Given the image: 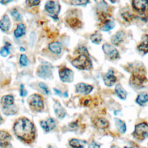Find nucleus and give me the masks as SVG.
<instances>
[{
    "label": "nucleus",
    "instance_id": "f257e3e1",
    "mask_svg": "<svg viewBox=\"0 0 148 148\" xmlns=\"http://www.w3.org/2000/svg\"><path fill=\"white\" fill-rule=\"evenodd\" d=\"M13 131L16 136L25 143L30 144L35 140L36 130L34 124L27 118L18 119L14 124Z\"/></svg>",
    "mask_w": 148,
    "mask_h": 148
},
{
    "label": "nucleus",
    "instance_id": "f03ea898",
    "mask_svg": "<svg viewBox=\"0 0 148 148\" xmlns=\"http://www.w3.org/2000/svg\"><path fill=\"white\" fill-rule=\"evenodd\" d=\"M146 81V71L143 66L140 65L134 68L130 79L131 83L136 86H139L142 85Z\"/></svg>",
    "mask_w": 148,
    "mask_h": 148
},
{
    "label": "nucleus",
    "instance_id": "7ed1b4c3",
    "mask_svg": "<svg viewBox=\"0 0 148 148\" xmlns=\"http://www.w3.org/2000/svg\"><path fill=\"white\" fill-rule=\"evenodd\" d=\"M72 65L80 70H89L92 67V62L89 56L80 54L71 62Z\"/></svg>",
    "mask_w": 148,
    "mask_h": 148
},
{
    "label": "nucleus",
    "instance_id": "20e7f679",
    "mask_svg": "<svg viewBox=\"0 0 148 148\" xmlns=\"http://www.w3.org/2000/svg\"><path fill=\"white\" fill-rule=\"evenodd\" d=\"M133 9L144 18H148V1L135 0L132 1Z\"/></svg>",
    "mask_w": 148,
    "mask_h": 148
},
{
    "label": "nucleus",
    "instance_id": "39448f33",
    "mask_svg": "<svg viewBox=\"0 0 148 148\" xmlns=\"http://www.w3.org/2000/svg\"><path fill=\"white\" fill-rule=\"evenodd\" d=\"M132 135L139 141L143 140L148 136V124L143 122L135 125Z\"/></svg>",
    "mask_w": 148,
    "mask_h": 148
},
{
    "label": "nucleus",
    "instance_id": "423d86ee",
    "mask_svg": "<svg viewBox=\"0 0 148 148\" xmlns=\"http://www.w3.org/2000/svg\"><path fill=\"white\" fill-rule=\"evenodd\" d=\"M28 102L32 109L36 112H41L44 108L43 98L39 94L31 95L28 99Z\"/></svg>",
    "mask_w": 148,
    "mask_h": 148
},
{
    "label": "nucleus",
    "instance_id": "0eeeda50",
    "mask_svg": "<svg viewBox=\"0 0 148 148\" xmlns=\"http://www.w3.org/2000/svg\"><path fill=\"white\" fill-rule=\"evenodd\" d=\"M45 9L50 16L54 20L58 19V14L60 11V4L54 1H49L45 4Z\"/></svg>",
    "mask_w": 148,
    "mask_h": 148
},
{
    "label": "nucleus",
    "instance_id": "6e6552de",
    "mask_svg": "<svg viewBox=\"0 0 148 148\" xmlns=\"http://www.w3.org/2000/svg\"><path fill=\"white\" fill-rule=\"evenodd\" d=\"M59 76L62 82L71 83L73 80L74 73L71 69L64 67L60 69Z\"/></svg>",
    "mask_w": 148,
    "mask_h": 148
},
{
    "label": "nucleus",
    "instance_id": "1a4fd4ad",
    "mask_svg": "<svg viewBox=\"0 0 148 148\" xmlns=\"http://www.w3.org/2000/svg\"><path fill=\"white\" fill-rule=\"evenodd\" d=\"M102 50L104 53L110 59L115 60L119 57L118 50L112 45L109 43H105L102 46Z\"/></svg>",
    "mask_w": 148,
    "mask_h": 148
},
{
    "label": "nucleus",
    "instance_id": "9d476101",
    "mask_svg": "<svg viewBox=\"0 0 148 148\" xmlns=\"http://www.w3.org/2000/svg\"><path fill=\"white\" fill-rule=\"evenodd\" d=\"M52 69L49 65H42L37 70V75L43 79L50 78L52 76Z\"/></svg>",
    "mask_w": 148,
    "mask_h": 148
},
{
    "label": "nucleus",
    "instance_id": "9b49d317",
    "mask_svg": "<svg viewBox=\"0 0 148 148\" xmlns=\"http://www.w3.org/2000/svg\"><path fill=\"white\" fill-rule=\"evenodd\" d=\"M40 124L41 127L43 129V130L47 132L53 130L56 125V121L53 118H48L46 120H43L40 122Z\"/></svg>",
    "mask_w": 148,
    "mask_h": 148
},
{
    "label": "nucleus",
    "instance_id": "f8f14e48",
    "mask_svg": "<svg viewBox=\"0 0 148 148\" xmlns=\"http://www.w3.org/2000/svg\"><path fill=\"white\" fill-rule=\"evenodd\" d=\"M103 80L106 86L110 87L114 85V84L116 83L117 77L114 75V72L112 70H109L103 76Z\"/></svg>",
    "mask_w": 148,
    "mask_h": 148
},
{
    "label": "nucleus",
    "instance_id": "ddd939ff",
    "mask_svg": "<svg viewBox=\"0 0 148 148\" xmlns=\"http://www.w3.org/2000/svg\"><path fill=\"white\" fill-rule=\"evenodd\" d=\"M92 90L93 87L92 86L84 83H79L76 86V91L78 93L87 95L90 94Z\"/></svg>",
    "mask_w": 148,
    "mask_h": 148
},
{
    "label": "nucleus",
    "instance_id": "4468645a",
    "mask_svg": "<svg viewBox=\"0 0 148 148\" xmlns=\"http://www.w3.org/2000/svg\"><path fill=\"white\" fill-rule=\"evenodd\" d=\"M93 123L96 128L101 130L106 129L109 126V121L105 118L102 117H95L93 120Z\"/></svg>",
    "mask_w": 148,
    "mask_h": 148
},
{
    "label": "nucleus",
    "instance_id": "2eb2a0df",
    "mask_svg": "<svg viewBox=\"0 0 148 148\" xmlns=\"http://www.w3.org/2000/svg\"><path fill=\"white\" fill-rule=\"evenodd\" d=\"M53 108L54 113L58 119H62L65 117L66 116L65 110L58 102H55L53 106Z\"/></svg>",
    "mask_w": 148,
    "mask_h": 148
},
{
    "label": "nucleus",
    "instance_id": "dca6fc26",
    "mask_svg": "<svg viewBox=\"0 0 148 148\" xmlns=\"http://www.w3.org/2000/svg\"><path fill=\"white\" fill-rule=\"evenodd\" d=\"M14 98L12 95H6L2 97L1 103L3 106V108H5L13 106L14 104Z\"/></svg>",
    "mask_w": 148,
    "mask_h": 148
},
{
    "label": "nucleus",
    "instance_id": "f3484780",
    "mask_svg": "<svg viewBox=\"0 0 148 148\" xmlns=\"http://www.w3.org/2000/svg\"><path fill=\"white\" fill-rule=\"evenodd\" d=\"M125 33L123 31H119L113 35L111 38V42L114 45H119L124 39Z\"/></svg>",
    "mask_w": 148,
    "mask_h": 148
},
{
    "label": "nucleus",
    "instance_id": "a211bd4d",
    "mask_svg": "<svg viewBox=\"0 0 148 148\" xmlns=\"http://www.w3.org/2000/svg\"><path fill=\"white\" fill-rule=\"evenodd\" d=\"M10 26V20L8 16L5 14L0 20V29L4 32L9 30Z\"/></svg>",
    "mask_w": 148,
    "mask_h": 148
},
{
    "label": "nucleus",
    "instance_id": "6ab92c4d",
    "mask_svg": "<svg viewBox=\"0 0 148 148\" xmlns=\"http://www.w3.org/2000/svg\"><path fill=\"white\" fill-rule=\"evenodd\" d=\"M67 24L73 29L79 28L82 26V21L76 17L68 18L66 20Z\"/></svg>",
    "mask_w": 148,
    "mask_h": 148
},
{
    "label": "nucleus",
    "instance_id": "aec40b11",
    "mask_svg": "<svg viewBox=\"0 0 148 148\" xmlns=\"http://www.w3.org/2000/svg\"><path fill=\"white\" fill-rule=\"evenodd\" d=\"M115 125L118 131L121 134H124L127 130V127L125 122L119 118H114Z\"/></svg>",
    "mask_w": 148,
    "mask_h": 148
},
{
    "label": "nucleus",
    "instance_id": "412c9836",
    "mask_svg": "<svg viewBox=\"0 0 148 148\" xmlns=\"http://www.w3.org/2000/svg\"><path fill=\"white\" fill-rule=\"evenodd\" d=\"M69 144L72 148H84L86 145V142L84 140L73 138L69 140Z\"/></svg>",
    "mask_w": 148,
    "mask_h": 148
},
{
    "label": "nucleus",
    "instance_id": "4be33fe9",
    "mask_svg": "<svg viewBox=\"0 0 148 148\" xmlns=\"http://www.w3.org/2000/svg\"><path fill=\"white\" fill-rule=\"evenodd\" d=\"M49 49L54 54H59L61 53L62 45L61 43L58 42H52L49 45Z\"/></svg>",
    "mask_w": 148,
    "mask_h": 148
},
{
    "label": "nucleus",
    "instance_id": "5701e85b",
    "mask_svg": "<svg viewBox=\"0 0 148 148\" xmlns=\"http://www.w3.org/2000/svg\"><path fill=\"white\" fill-rule=\"evenodd\" d=\"M115 91L118 97L121 99H125L127 92L120 84H117L115 88Z\"/></svg>",
    "mask_w": 148,
    "mask_h": 148
},
{
    "label": "nucleus",
    "instance_id": "b1692460",
    "mask_svg": "<svg viewBox=\"0 0 148 148\" xmlns=\"http://www.w3.org/2000/svg\"><path fill=\"white\" fill-rule=\"evenodd\" d=\"M147 101L148 95L145 92H142L139 94L136 99V102L140 106H144Z\"/></svg>",
    "mask_w": 148,
    "mask_h": 148
},
{
    "label": "nucleus",
    "instance_id": "393cba45",
    "mask_svg": "<svg viewBox=\"0 0 148 148\" xmlns=\"http://www.w3.org/2000/svg\"><path fill=\"white\" fill-rule=\"evenodd\" d=\"M25 33V26L24 24L20 23L17 25V28L14 31V35L16 38H20Z\"/></svg>",
    "mask_w": 148,
    "mask_h": 148
},
{
    "label": "nucleus",
    "instance_id": "a878e982",
    "mask_svg": "<svg viewBox=\"0 0 148 148\" xmlns=\"http://www.w3.org/2000/svg\"><path fill=\"white\" fill-rule=\"evenodd\" d=\"M139 50L143 51L145 54L148 53V35H145L143 41L138 46Z\"/></svg>",
    "mask_w": 148,
    "mask_h": 148
},
{
    "label": "nucleus",
    "instance_id": "bb28decb",
    "mask_svg": "<svg viewBox=\"0 0 148 148\" xmlns=\"http://www.w3.org/2000/svg\"><path fill=\"white\" fill-rule=\"evenodd\" d=\"M12 139V136L9 133L6 131L0 130V143L9 142Z\"/></svg>",
    "mask_w": 148,
    "mask_h": 148
},
{
    "label": "nucleus",
    "instance_id": "cd10ccee",
    "mask_svg": "<svg viewBox=\"0 0 148 148\" xmlns=\"http://www.w3.org/2000/svg\"><path fill=\"white\" fill-rule=\"evenodd\" d=\"M115 26V23L114 21L109 20L105 23L101 27V29L103 31H109L112 29Z\"/></svg>",
    "mask_w": 148,
    "mask_h": 148
},
{
    "label": "nucleus",
    "instance_id": "c85d7f7f",
    "mask_svg": "<svg viewBox=\"0 0 148 148\" xmlns=\"http://www.w3.org/2000/svg\"><path fill=\"white\" fill-rule=\"evenodd\" d=\"M102 39V35L101 34L95 33L90 36V40L93 43L99 45Z\"/></svg>",
    "mask_w": 148,
    "mask_h": 148
},
{
    "label": "nucleus",
    "instance_id": "c756f323",
    "mask_svg": "<svg viewBox=\"0 0 148 148\" xmlns=\"http://www.w3.org/2000/svg\"><path fill=\"white\" fill-rule=\"evenodd\" d=\"M10 44L6 42L5 45L1 48V49L0 50V54L1 56H2L3 57H6L7 56H8L10 53Z\"/></svg>",
    "mask_w": 148,
    "mask_h": 148
},
{
    "label": "nucleus",
    "instance_id": "7c9ffc66",
    "mask_svg": "<svg viewBox=\"0 0 148 148\" xmlns=\"http://www.w3.org/2000/svg\"><path fill=\"white\" fill-rule=\"evenodd\" d=\"M3 112L4 114H5L6 115L14 114L17 112V111L15 109L13 105L12 106H10V107L3 108Z\"/></svg>",
    "mask_w": 148,
    "mask_h": 148
},
{
    "label": "nucleus",
    "instance_id": "2f4dec72",
    "mask_svg": "<svg viewBox=\"0 0 148 148\" xmlns=\"http://www.w3.org/2000/svg\"><path fill=\"white\" fill-rule=\"evenodd\" d=\"M88 2H89V1L87 0H74V1H71V3L72 5H75V6L85 5L87 3H88Z\"/></svg>",
    "mask_w": 148,
    "mask_h": 148
},
{
    "label": "nucleus",
    "instance_id": "473e14b6",
    "mask_svg": "<svg viewBox=\"0 0 148 148\" xmlns=\"http://www.w3.org/2000/svg\"><path fill=\"white\" fill-rule=\"evenodd\" d=\"M121 16L124 18V19H125L127 21H130L132 20L133 19V18L134 17V16L133 14H131L128 12H123L121 14Z\"/></svg>",
    "mask_w": 148,
    "mask_h": 148
},
{
    "label": "nucleus",
    "instance_id": "72a5a7b5",
    "mask_svg": "<svg viewBox=\"0 0 148 148\" xmlns=\"http://www.w3.org/2000/svg\"><path fill=\"white\" fill-rule=\"evenodd\" d=\"M28 63V58L25 54H21L20 57V64L21 66H25Z\"/></svg>",
    "mask_w": 148,
    "mask_h": 148
},
{
    "label": "nucleus",
    "instance_id": "f704fd0d",
    "mask_svg": "<svg viewBox=\"0 0 148 148\" xmlns=\"http://www.w3.org/2000/svg\"><path fill=\"white\" fill-rule=\"evenodd\" d=\"M11 14L16 20H17V21L21 20V15H20V14L18 12V11L16 9H13L12 10Z\"/></svg>",
    "mask_w": 148,
    "mask_h": 148
},
{
    "label": "nucleus",
    "instance_id": "c9c22d12",
    "mask_svg": "<svg viewBox=\"0 0 148 148\" xmlns=\"http://www.w3.org/2000/svg\"><path fill=\"white\" fill-rule=\"evenodd\" d=\"M39 87H40L41 89H42V90L44 91V92H45L46 94H47V95L49 94V93H50V90H49V87H47V86L45 83L40 82V83H39Z\"/></svg>",
    "mask_w": 148,
    "mask_h": 148
},
{
    "label": "nucleus",
    "instance_id": "e433bc0d",
    "mask_svg": "<svg viewBox=\"0 0 148 148\" xmlns=\"http://www.w3.org/2000/svg\"><path fill=\"white\" fill-rule=\"evenodd\" d=\"M25 3L28 6L31 7L34 6L38 5L40 3V1L38 0H28L25 1Z\"/></svg>",
    "mask_w": 148,
    "mask_h": 148
},
{
    "label": "nucleus",
    "instance_id": "4c0bfd02",
    "mask_svg": "<svg viewBox=\"0 0 148 148\" xmlns=\"http://www.w3.org/2000/svg\"><path fill=\"white\" fill-rule=\"evenodd\" d=\"M91 102V98L87 97H84L80 100L81 105L83 106H88Z\"/></svg>",
    "mask_w": 148,
    "mask_h": 148
},
{
    "label": "nucleus",
    "instance_id": "58836bf2",
    "mask_svg": "<svg viewBox=\"0 0 148 148\" xmlns=\"http://www.w3.org/2000/svg\"><path fill=\"white\" fill-rule=\"evenodd\" d=\"M77 51L81 54H84V55L89 56V54L88 53V51L86 49V48H85L84 47H79L78 49H77Z\"/></svg>",
    "mask_w": 148,
    "mask_h": 148
},
{
    "label": "nucleus",
    "instance_id": "ea45409f",
    "mask_svg": "<svg viewBox=\"0 0 148 148\" xmlns=\"http://www.w3.org/2000/svg\"><path fill=\"white\" fill-rule=\"evenodd\" d=\"M0 148H13L9 142L0 143Z\"/></svg>",
    "mask_w": 148,
    "mask_h": 148
},
{
    "label": "nucleus",
    "instance_id": "a19ab883",
    "mask_svg": "<svg viewBox=\"0 0 148 148\" xmlns=\"http://www.w3.org/2000/svg\"><path fill=\"white\" fill-rule=\"evenodd\" d=\"M27 94V91L24 88V86L23 84H21L20 86V95L21 97L26 96Z\"/></svg>",
    "mask_w": 148,
    "mask_h": 148
},
{
    "label": "nucleus",
    "instance_id": "79ce46f5",
    "mask_svg": "<svg viewBox=\"0 0 148 148\" xmlns=\"http://www.w3.org/2000/svg\"><path fill=\"white\" fill-rule=\"evenodd\" d=\"M88 148H100V145L96 142L93 141L89 145Z\"/></svg>",
    "mask_w": 148,
    "mask_h": 148
},
{
    "label": "nucleus",
    "instance_id": "37998d69",
    "mask_svg": "<svg viewBox=\"0 0 148 148\" xmlns=\"http://www.w3.org/2000/svg\"><path fill=\"white\" fill-rule=\"evenodd\" d=\"M77 126V123L76 121L75 122H72L71 124H69V127H71V128H76Z\"/></svg>",
    "mask_w": 148,
    "mask_h": 148
},
{
    "label": "nucleus",
    "instance_id": "c03bdc74",
    "mask_svg": "<svg viewBox=\"0 0 148 148\" xmlns=\"http://www.w3.org/2000/svg\"><path fill=\"white\" fill-rule=\"evenodd\" d=\"M12 1H9V0H2V1H0V3L3 4V5H6V3L10 2Z\"/></svg>",
    "mask_w": 148,
    "mask_h": 148
},
{
    "label": "nucleus",
    "instance_id": "a18cd8bd",
    "mask_svg": "<svg viewBox=\"0 0 148 148\" xmlns=\"http://www.w3.org/2000/svg\"><path fill=\"white\" fill-rule=\"evenodd\" d=\"M54 91L56 92V94H57V95H60L61 94V92H60L58 90H57V89H56V88H54Z\"/></svg>",
    "mask_w": 148,
    "mask_h": 148
},
{
    "label": "nucleus",
    "instance_id": "49530a36",
    "mask_svg": "<svg viewBox=\"0 0 148 148\" xmlns=\"http://www.w3.org/2000/svg\"><path fill=\"white\" fill-rule=\"evenodd\" d=\"M110 148H119V147L116 145H112Z\"/></svg>",
    "mask_w": 148,
    "mask_h": 148
},
{
    "label": "nucleus",
    "instance_id": "de8ad7c7",
    "mask_svg": "<svg viewBox=\"0 0 148 148\" xmlns=\"http://www.w3.org/2000/svg\"><path fill=\"white\" fill-rule=\"evenodd\" d=\"M3 118H2V116H1V114H0V124H1V123H3Z\"/></svg>",
    "mask_w": 148,
    "mask_h": 148
},
{
    "label": "nucleus",
    "instance_id": "09e8293b",
    "mask_svg": "<svg viewBox=\"0 0 148 148\" xmlns=\"http://www.w3.org/2000/svg\"><path fill=\"white\" fill-rule=\"evenodd\" d=\"M20 50H21V51H24V49L23 48V47H21V48H20Z\"/></svg>",
    "mask_w": 148,
    "mask_h": 148
},
{
    "label": "nucleus",
    "instance_id": "8fccbe9b",
    "mask_svg": "<svg viewBox=\"0 0 148 148\" xmlns=\"http://www.w3.org/2000/svg\"><path fill=\"white\" fill-rule=\"evenodd\" d=\"M124 148H132V147H127V146H125Z\"/></svg>",
    "mask_w": 148,
    "mask_h": 148
}]
</instances>
